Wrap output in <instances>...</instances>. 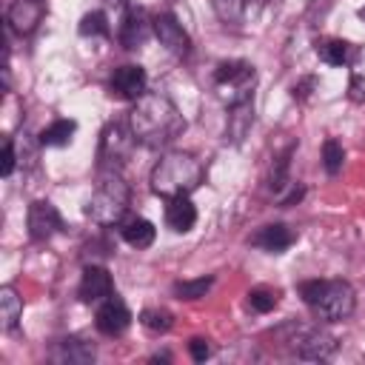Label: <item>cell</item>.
<instances>
[{
  "mask_svg": "<svg viewBox=\"0 0 365 365\" xmlns=\"http://www.w3.org/2000/svg\"><path fill=\"white\" fill-rule=\"evenodd\" d=\"M348 97H351L354 103H365V46H359V48L351 54Z\"/></svg>",
  "mask_w": 365,
  "mask_h": 365,
  "instance_id": "obj_22",
  "label": "cell"
},
{
  "mask_svg": "<svg viewBox=\"0 0 365 365\" xmlns=\"http://www.w3.org/2000/svg\"><path fill=\"white\" fill-rule=\"evenodd\" d=\"M145 86H148V77H145V68L137 66V63H125V66H117L111 80H108V88L117 100H140L145 94Z\"/></svg>",
  "mask_w": 365,
  "mask_h": 365,
  "instance_id": "obj_10",
  "label": "cell"
},
{
  "mask_svg": "<svg viewBox=\"0 0 365 365\" xmlns=\"http://www.w3.org/2000/svg\"><path fill=\"white\" fill-rule=\"evenodd\" d=\"M26 225H29V237H31V240L46 242V240H51V237L63 228V220H60V211H57L48 200H34V202L29 205Z\"/></svg>",
  "mask_w": 365,
  "mask_h": 365,
  "instance_id": "obj_8",
  "label": "cell"
},
{
  "mask_svg": "<svg viewBox=\"0 0 365 365\" xmlns=\"http://www.w3.org/2000/svg\"><path fill=\"white\" fill-rule=\"evenodd\" d=\"M74 131H77V123L63 117V120H54L51 125H46V128L40 131L37 143H40V145H51V148H60V145H68V143H71Z\"/></svg>",
  "mask_w": 365,
  "mask_h": 365,
  "instance_id": "obj_21",
  "label": "cell"
},
{
  "mask_svg": "<svg viewBox=\"0 0 365 365\" xmlns=\"http://www.w3.org/2000/svg\"><path fill=\"white\" fill-rule=\"evenodd\" d=\"M359 17H362V20H365V6H362V9H359Z\"/></svg>",
  "mask_w": 365,
  "mask_h": 365,
  "instance_id": "obj_33",
  "label": "cell"
},
{
  "mask_svg": "<svg viewBox=\"0 0 365 365\" xmlns=\"http://www.w3.org/2000/svg\"><path fill=\"white\" fill-rule=\"evenodd\" d=\"M291 348L302 359H328L336 351V336L319 325H299L291 336Z\"/></svg>",
  "mask_w": 365,
  "mask_h": 365,
  "instance_id": "obj_7",
  "label": "cell"
},
{
  "mask_svg": "<svg viewBox=\"0 0 365 365\" xmlns=\"http://www.w3.org/2000/svg\"><path fill=\"white\" fill-rule=\"evenodd\" d=\"M314 86H317V80H314V77H305L302 83H297V86H294V97H297V100H308Z\"/></svg>",
  "mask_w": 365,
  "mask_h": 365,
  "instance_id": "obj_32",
  "label": "cell"
},
{
  "mask_svg": "<svg viewBox=\"0 0 365 365\" xmlns=\"http://www.w3.org/2000/svg\"><path fill=\"white\" fill-rule=\"evenodd\" d=\"M254 125V106L240 103V106H228V123H225V134L231 137V143H242V137L251 131Z\"/></svg>",
  "mask_w": 365,
  "mask_h": 365,
  "instance_id": "obj_19",
  "label": "cell"
},
{
  "mask_svg": "<svg viewBox=\"0 0 365 365\" xmlns=\"http://www.w3.org/2000/svg\"><path fill=\"white\" fill-rule=\"evenodd\" d=\"M257 68L248 60H222L214 68V91L225 106H240L254 97Z\"/></svg>",
  "mask_w": 365,
  "mask_h": 365,
  "instance_id": "obj_5",
  "label": "cell"
},
{
  "mask_svg": "<svg viewBox=\"0 0 365 365\" xmlns=\"http://www.w3.org/2000/svg\"><path fill=\"white\" fill-rule=\"evenodd\" d=\"M202 182V163L191 151H168L151 168V191L157 197H188Z\"/></svg>",
  "mask_w": 365,
  "mask_h": 365,
  "instance_id": "obj_2",
  "label": "cell"
},
{
  "mask_svg": "<svg viewBox=\"0 0 365 365\" xmlns=\"http://www.w3.org/2000/svg\"><path fill=\"white\" fill-rule=\"evenodd\" d=\"M140 325H143L145 331H151V334H165V331L174 325V317H171V311H165V308H145V311L140 314Z\"/></svg>",
  "mask_w": 365,
  "mask_h": 365,
  "instance_id": "obj_26",
  "label": "cell"
},
{
  "mask_svg": "<svg viewBox=\"0 0 365 365\" xmlns=\"http://www.w3.org/2000/svg\"><path fill=\"white\" fill-rule=\"evenodd\" d=\"M94 325H97V331L106 334V336H120V334H125L128 325H131V311H128V305H125L120 297L111 294L108 299L100 302L97 317H94Z\"/></svg>",
  "mask_w": 365,
  "mask_h": 365,
  "instance_id": "obj_11",
  "label": "cell"
},
{
  "mask_svg": "<svg viewBox=\"0 0 365 365\" xmlns=\"http://www.w3.org/2000/svg\"><path fill=\"white\" fill-rule=\"evenodd\" d=\"M154 34H157L160 46H165V51H171L174 57H188L191 37H188V31L182 29V23L174 14H168V11L154 14Z\"/></svg>",
  "mask_w": 365,
  "mask_h": 365,
  "instance_id": "obj_9",
  "label": "cell"
},
{
  "mask_svg": "<svg viewBox=\"0 0 365 365\" xmlns=\"http://www.w3.org/2000/svg\"><path fill=\"white\" fill-rule=\"evenodd\" d=\"M51 359L54 362H63V365L66 362H91L94 359V345H88L80 336H66V339H60L54 345Z\"/></svg>",
  "mask_w": 365,
  "mask_h": 365,
  "instance_id": "obj_17",
  "label": "cell"
},
{
  "mask_svg": "<svg viewBox=\"0 0 365 365\" xmlns=\"http://www.w3.org/2000/svg\"><path fill=\"white\" fill-rule=\"evenodd\" d=\"M14 165H17L14 140H11V137H6V143H3V160H0V174H3V177H9V174L14 171Z\"/></svg>",
  "mask_w": 365,
  "mask_h": 365,
  "instance_id": "obj_30",
  "label": "cell"
},
{
  "mask_svg": "<svg viewBox=\"0 0 365 365\" xmlns=\"http://www.w3.org/2000/svg\"><path fill=\"white\" fill-rule=\"evenodd\" d=\"M151 31H154V17H148L143 9H131L123 29L117 31V37L125 48H140L151 37Z\"/></svg>",
  "mask_w": 365,
  "mask_h": 365,
  "instance_id": "obj_14",
  "label": "cell"
},
{
  "mask_svg": "<svg viewBox=\"0 0 365 365\" xmlns=\"http://www.w3.org/2000/svg\"><path fill=\"white\" fill-rule=\"evenodd\" d=\"M257 3H265V0H257Z\"/></svg>",
  "mask_w": 365,
  "mask_h": 365,
  "instance_id": "obj_34",
  "label": "cell"
},
{
  "mask_svg": "<svg viewBox=\"0 0 365 365\" xmlns=\"http://www.w3.org/2000/svg\"><path fill=\"white\" fill-rule=\"evenodd\" d=\"M120 234L123 240L131 245V248H148L157 237V228L154 222H148L145 217H128L123 225H120Z\"/></svg>",
  "mask_w": 365,
  "mask_h": 365,
  "instance_id": "obj_18",
  "label": "cell"
},
{
  "mask_svg": "<svg viewBox=\"0 0 365 365\" xmlns=\"http://www.w3.org/2000/svg\"><path fill=\"white\" fill-rule=\"evenodd\" d=\"M131 188L120 171H100V180L86 202V217L97 225H117L125 220Z\"/></svg>",
  "mask_w": 365,
  "mask_h": 365,
  "instance_id": "obj_4",
  "label": "cell"
},
{
  "mask_svg": "<svg viewBox=\"0 0 365 365\" xmlns=\"http://www.w3.org/2000/svg\"><path fill=\"white\" fill-rule=\"evenodd\" d=\"M77 31L83 37H111V23H108L106 11H88V14H83Z\"/></svg>",
  "mask_w": 365,
  "mask_h": 365,
  "instance_id": "obj_25",
  "label": "cell"
},
{
  "mask_svg": "<svg viewBox=\"0 0 365 365\" xmlns=\"http://www.w3.org/2000/svg\"><path fill=\"white\" fill-rule=\"evenodd\" d=\"M291 154H294V145H288L282 154H277L274 157V165H271V174H268V188L279 197L288 185H291V180H288V165H291Z\"/></svg>",
  "mask_w": 365,
  "mask_h": 365,
  "instance_id": "obj_24",
  "label": "cell"
},
{
  "mask_svg": "<svg viewBox=\"0 0 365 365\" xmlns=\"http://www.w3.org/2000/svg\"><path fill=\"white\" fill-rule=\"evenodd\" d=\"M114 294V279L103 265H86L80 285H77V297L83 302H103Z\"/></svg>",
  "mask_w": 365,
  "mask_h": 365,
  "instance_id": "obj_12",
  "label": "cell"
},
{
  "mask_svg": "<svg viewBox=\"0 0 365 365\" xmlns=\"http://www.w3.org/2000/svg\"><path fill=\"white\" fill-rule=\"evenodd\" d=\"M277 302H279V291H274V288L259 285V288H251V291H248V308L257 311V314H268V311H274Z\"/></svg>",
  "mask_w": 365,
  "mask_h": 365,
  "instance_id": "obj_28",
  "label": "cell"
},
{
  "mask_svg": "<svg viewBox=\"0 0 365 365\" xmlns=\"http://www.w3.org/2000/svg\"><path fill=\"white\" fill-rule=\"evenodd\" d=\"M342 163H345V148H342V143H339V140H325V143H322V165H325V171H328V174H339Z\"/></svg>",
  "mask_w": 365,
  "mask_h": 365,
  "instance_id": "obj_29",
  "label": "cell"
},
{
  "mask_svg": "<svg viewBox=\"0 0 365 365\" xmlns=\"http://www.w3.org/2000/svg\"><path fill=\"white\" fill-rule=\"evenodd\" d=\"M46 17V0H14L9 6V29L20 37L31 34Z\"/></svg>",
  "mask_w": 365,
  "mask_h": 365,
  "instance_id": "obj_13",
  "label": "cell"
},
{
  "mask_svg": "<svg viewBox=\"0 0 365 365\" xmlns=\"http://www.w3.org/2000/svg\"><path fill=\"white\" fill-rule=\"evenodd\" d=\"M297 240V234L282 225V222H271V225H262L254 237H251V245L262 248V251H271V254H282L285 248H291Z\"/></svg>",
  "mask_w": 365,
  "mask_h": 365,
  "instance_id": "obj_15",
  "label": "cell"
},
{
  "mask_svg": "<svg viewBox=\"0 0 365 365\" xmlns=\"http://www.w3.org/2000/svg\"><path fill=\"white\" fill-rule=\"evenodd\" d=\"M299 297L322 322H342L356 308V294L345 279H308L299 282Z\"/></svg>",
  "mask_w": 365,
  "mask_h": 365,
  "instance_id": "obj_3",
  "label": "cell"
},
{
  "mask_svg": "<svg viewBox=\"0 0 365 365\" xmlns=\"http://www.w3.org/2000/svg\"><path fill=\"white\" fill-rule=\"evenodd\" d=\"M128 125L137 143L145 148H165L185 131L180 108L160 91H145L140 100H134V108L128 111Z\"/></svg>",
  "mask_w": 365,
  "mask_h": 365,
  "instance_id": "obj_1",
  "label": "cell"
},
{
  "mask_svg": "<svg viewBox=\"0 0 365 365\" xmlns=\"http://www.w3.org/2000/svg\"><path fill=\"white\" fill-rule=\"evenodd\" d=\"M165 222H168V228L177 231V234L191 231L194 222H197V208H194V202H191L188 197H171L168 205H165Z\"/></svg>",
  "mask_w": 365,
  "mask_h": 365,
  "instance_id": "obj_16",
  "label": "cell"
},
{
  "mask_svg": "<svg viewBox=\"0 0 365 365\" xmlns=\"http://www.w3.org/2000/svg\"><path fill=\"white\" fill-rule=\"evenodd\" d=\"M134 145H137V137H134L131 125L108 123L100 134V148H97L100 171H120L128 163Z\"/></svg>",
  "mask_w": 365,
  "mask_h": 365,
  "instance_id": "obj_6",
  "label": "cell"
},
{
  "mask_svg": "<svg viewBox=\"0 0 365 365\" xmlns=\"http://www.w3.org/2000/svg\"><path fill=\"white\" fill-rule=\"evenodd\" d=\"M23 314V299L17 297V291L11 285L0 288V328L3 331H14Z\"/></svg>",
  "mask_w": 365,
  "mask_h": 365,
  "instance_id": "obj_20",
  "label": "cell"
},
{
  "mask_svg": "<svg viewBox=\"0 0 365 365\" xmlns=\"http://www.w3.org/2000/svg\"><path fill=\"white\" fill-rule=\"evenodd\" d=\"M188 354H191V359H194V362H205V359L211 356V345H208V339L194 336V339L188 342Z\"/></svg>",
  "mask_w": 365,
  "mask_h": 365,
  "instance_id": "obj_31",
  "label": "cell"
},
{
  "mask_svg": "<svg viewBox=\"0 0 365 365\" xmlns=\"http://www.w3.org/2000/svg\"><path fill=\"white\" fill-rule=\"evenodd\" d=\"M351 43L348 40H339V37H331V40H322L317 46V57L328 66H342V63H351Z\"/></svg>",
  "mask_w": 365,
  "mask_h": 365,
  "instance_id": "obj_23",
  "label": "cell"
},
{
  "mask_svg": "<svg viewBox=\"0 0 365 365\" xmlns=\"http://www.w3.org/2000/svg\"><path fill=\"white\" fill-rule=\"evenodd\" d=\"M214 285V277H197V279H180L174 282V294L180 299H200L208 294V288Z\"/></svg>",
  "mask_w": 365,
  "mask_h": 365,
  "instance_id": "obj_27",
  "label": "cell"
}]
</instances>
